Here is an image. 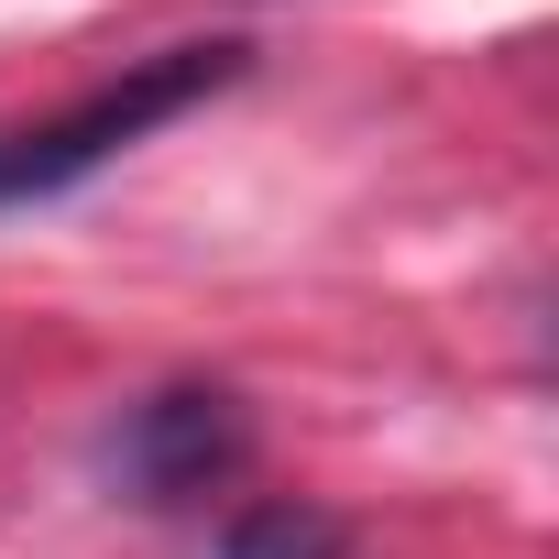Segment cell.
Masks as SVG:
<instances>
[{
  "label": "cell",
  "mask_w": 559,
  "mask_h": 559,
  "mask_svg": "<svg viewBox=\"0 0 559 559\" xmlns=\"http://www.w3.org/2000/svg\"><path fill=\"white\" fill-rule=\"evenodd\" d=\"M241 78V45H165V56H132L121 78H99L88 99H67L56 121H23L0 132V209H45L67 187H88L99 165H121L143 132L187 121L198 99H219Z\"/></svg>",
  "instance_id": "obj_1"
},
{
  "label": "cell",
  "mask_w": 559,
  "mask_h": 559,
  "mask_svg": "<svg viewBox=\"0 0 559 559\" xmlns=\"http://www.w3.org/2000/svg\"><path fill=\"white\" fill-rule=\"evenodd\" d=\"M241 461H252V417H241L230 384H154V395L121 406L110 439H99V472H110V493H132V504H198V493H219Z\"/></svg>",
  "instance_id": "obj_2"
},
{
  "label": "cell",
  "mask_w": 559,
  "mask_h": 559,
  "mask_svg": "<svg viewBox=\"0 0 559 559\" xmlns=\"http://www.w3.org/2000/svg\"><path fill=\"white\" fill-rule=\"evenodd\" d=\"M209 559H352V526L308 493H263L209 537Z\"/></svg>",
  "instance_id": "obj_3"
}]
</instances>
